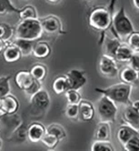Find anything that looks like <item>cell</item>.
<instances>
[{
  "instance_id": "6da1fadb",
  "label": "cell",
  "mask_w": 139,
  "mask_h": 151,
  "mask_svg": "<svg viewBox=\"0 0 139 151\" xmlns=\"http://www.w3.org/2000/svg\"><path fill=\"white\" fill-rule=\"evenodd\" d=\"M95 91L104 95L112 100L117 106H127L131 104L130 96L132 92V85L124 82L112 85L108 88H97Z\"/></svg>"
},
{
  "instance_id": "7a4b0ae2",
  "label": "cell",
  "mask_w": 139,
  "mask_h": 151,
  "mask_svg": "<svg viewBox=\"0 0 139 151\" xmlns=\"http://www.w3.org/2000/svg\"><path fill=\"white\" fill-rule=\"evenodd\" d=\"M115 1V0H112V5L108 8L105 6H97L91 10L88 16V24L93 29L104 34L111 27Z\"/></svg>"
},
{
  "instance_id": "3957f363",
  "label": "cell",
  "mask_w": 139,
  "mask_h": 151,
  "mask_svg": "<svg viewBox=\"0 0 139 151\" xmlns=\"http://www.w3.org/2000/svg\"><path fill=\"white\" fill-rule=\"evenodd\" d=\"M112 31L115 37H117L122 42L125 41L132 32L135 31L131 19L127 16L125 6H121L112 15Z\"/></svg>"
},
{
  "instance_id": "277c9868",
  "label": "cell",
  "mask_w": 139,
  "mask_h": 151,
  "mask_svg": "<svg viewBox=\"0 0 139 151\" xmlns=\"http://www.w3.org/2000/svg\"><path fill=\"white\" fill-rule=\"evenodd\" d=\"M43 34H44V30H43L39 17L22 19L15 27L14 37L37 41L43 36Z\"/></svg>"
},
{
  "instance_id": "5b68a950",
  "label": "cell",
  "mask_w": 139,
  "mask_h": 151,
  "mask_svg": "<svg viewBox=\"0 0 139 151\" xmlns=\"http://www.w3.org/2000/svg\"><path fill=\"white\" fill-rule=\"evenodd\" d=\"M50 105H51L50 95L47 89L42 88L38 92L30 96L29 106H30L31 116L35 117L43 116L48 110Z\"/></svg>"
},
{
  "instance_id": "8992f818",
  "label": "cell",
  "mask_w": 139,
  "mask_h": 151,
  "mask_svg": "<svg viewBox=\"0 0 139 151\" xmlns=\"http://www.w3.org/2000/svg\"><path fill=\"white\" fill-rule=\"evenodd\" d=\"M95 112H97L100 122L115 123L117 115V106L110 100L107 96L102 95L95 105Z\"/></svg>"
},
{
  "instance_id": "52a82bcc",
  "label": "cell",
  "mask_w": 139,
  "mask_h": 151,
  "mask_svg": "<svg viewBox=\"0 0 139 151\" xmlns=\"http://www.w3.org/2000/svg\"><path fill=\"white\" fill-rule=\"evenodd\" d=\"M0 123L3 127V131L7 139L24 123V121L22 116L17 114V112H16L13 114H6L4 116L0 117Z\"/></svg>"
},
{
  "instance_id": "ba28073f",
  "label": "cell",
  "mask_w": 139,
  "mask_h": 151,
  "mask_svg": "<svg viewBox=\"0 0 139 151\" xmlns=\"http://www.w3.org/2000/svg\"><path fill=\"white\" fill-rule=\"evenodd\" d=\"M98 69L105 78H115L118 74L117 61L111 57L103 55L98 63Z\"/></svg>"
},
{
  "instance_id": "9c48e42d",
  "label": "cell",
  "mask_w": 139,
  "mask_h": 151,
  "mask_svg": "<svg viewBox=\"0 0 139 151\" xmlns=\"http://www.w3.org/2000/svg\"><path fill=\"white\" fill-rule=\"evenodd\" d=\"M44 33L49 35H57V34H65L63 30V25L59 17L54 15H50L45 17L39 18Z\"/></svg>"
},
{
  "instance_id": "30bf717a",
  "label": "cell",
  "mask_w": 139,
  "mask_h": 151,
  "mask_svg": "<svg viewBox=\"0 0 139 151\" xmlns=\"http://www.w3.org/2000/svg\"><path fill=\"white\" fill-rule=\"evenodd\" d=\"M66 77L67 78L69 83V89L80 90L87 82V78L85 73L79 69H71L67 74Z\"/></svg>"
},
{
  "instance_id": "8fae6325",
  "label": "cell",
  "mask_w": 139,
  "mask_h": 151,
  "mask_svg": "<svg viewBox=\"0 0 139 151\" xmlns=\"http://www.w3.org/2000/svg\"><path fill=\"white\" fill-rule=\"evenodd\" d=\"M47 133V127L38 122H34L27 127V139L32 143H38Z\"/></svg>"
},
{
  "instance_id": "7c38bea8",
  "label": "cell",
  "mask_w": 139,
  "mask_h": 151,
  "mask_svg": "<svg viewBox=\"0 0 139 151\" xmlns=\"http://www.w3.org/2000/svg\"><path fill=\"white\" fill-rule=\"evenodd\" d=\"M123 118L128 126H130L135 131L139 132V110L133 107L131 104L125 106Z\"/></svg>"
},
{
  "instance_id": "4fadbf2b",
  "label": "cell",
  "mask_w": 139,
  "mask_h": 151,
  "mask_svg": "<svg viewBox=\"0 0 139 151\" xmlns=\"http://www.w3.org/2000/svg\"><path fill=\"white\" fill-rule=\"evenodd\" d=\"M95 106L93 104L87 100H81L78 104V119L83 122L91 121L95 116Z\"/></svg>"
},
{
  "instance_id": "5bb4252c",
  "label": "cell",
  "mask_w": 139,
  "mask_h": 151,
  "mask_svg": "<svg viewBox=\"0 0 139 151\" xmlns=\"http://www.w3.org/2000/svg\"><path fill=\"white\" fill-rule=\"evenodd\" d=\"M9 42L11 43V44L15 45L20 50L22 57H28L32 55L33 47L36 41H31V40L19 38V37H13Z\"/></svg>"
},
{
  "instance_id": "9a60e30c",
  "label": "cell",
  "mask_w": 139,
  "mask_h": 151,
  "mask_svg": "<svg viewBox=\"0 0 139 151\" xmlns=\"http://www.w3.org/2000/svg\"><path fill=\"white\" fill-rule=\"evenodd\" d=\"M35 78L32 77L30 71L27 70H20L15 76V82L16 85L21 90H27L31 84L34 82Z\"/></svg>"
},
{
  "instance_id": "2e32d148",
  "label": "cell",
  "mask_w": 139,
  "mask_h": 151,
  "mask_svg": "<svg viewBox=\"0 0 139 151\" xmlns=\"http://www.w3.org/2000/svg\"><path fill=\"white\" fill-rule=\"evenodd\" d=\"M51 47L47 41H36L33 51H32V55L36 58L38 59H45L48 58L51 54Z\"/></svg>"
},
{
  "instance_id": "e0dca14e",
  "label": "cell",
  "mask_w": 139,
  "mask_h": 151,
  "mask_svg": "<svg viewBox=\"0 0 139 151\" xmlns=\"http://www.w3.org/2000/svg\"><path fill=\"white\" fill-rule=\"evenodd\" d=\"M21 57H22V55H21L20 50L8 41L7 45L3 50V58L5 61L7 63H15L18 61Z\"/></svg>"
},
{
  "instance_id": "ac0fdd59",
  "label": "cell",
  "mask_w": 139,
  "mask_h": 151,
  "mask_svg": "<svg viewBox=\"0 0 139 151\" xmlns=\"http://www.w3.org/2000/svg\"><path fill=\"white\" fill-rule=\"evenodd\" d=\"M103 41H105L104 55H106V56L115 58V52H116L117 48H118V47L120 46L122 41L117 37H115V36H114V37H106L105 38H104Z\"/></svg>"
},
{
  "instance_id": "d6986e66",
  "label": "cell",
  "mask_w": 139,
  "mask_h": 151,
  "mask_svg": "<svg viewBox=\"0 0 139 151\" xmlns=\"http://www.w3.org/2000/svg\"><path fill=\"white\" fill-rule=\"evenodd\" d=\"M133 49L128 46L127 43L121 42L120 46L117 48L115 55V59L117 62H122V63H128L129 59L131 58L133 55Z\"/></svg>"
},
{
  "instance_id": "ffe728a7",
  "label": "cell",
  "mask_w": 139,
  "mask_h": 151,
  "mask_svg": "<svg viewBox=\"0 0 139 151\" xmlns=\"http://www.w3.org/2000/svg\"><path fill=\"white\" fill-rule=\"evenodd\" d=\"M139 132L135 131L134 128H132L130 126L126 125H122L118 130L116 132V137L117 140L119 141V143L123 146L125 145L128 140H129L133 136H135V134H138Z\"/></svg>"
},
{
  "instance_id": "44dd1931",
  "label": "cell",
  "mask_w": 139,
  "mask_h": 151,
  "mask_svg": "<svg viewBox=\"0 0 139 151\" xmlns=\"http://www.w3.org/2000/svg\"><path fill=\"white\" fill-rule=\"evenodd\" d=\"M95 140H110L111 138V130H110V123L107 122H100L95 127Z\"/></svg>"
},
{
  "instance_id": "7402d4cb",
  "label": "cell",
  "mask_w": 139,
  "mask_h": 151,
  "mask_svg": "<svg viewBox=\"0 0 139 151\" xmlns=\"http://www.w3.org/2000/svg\"><path fill=\"white\" fill-rule=\"evenodd\" d=\"M137 78H138V72L135 70L133 68H131L130 66L125 67L120 71V79L124 83L134 85L137 83Z\"/></svg>"
},
{
  "instance_id": "603a6c76",
  "label": "cell",
  "mask_w": 139,
  "mask_h": 151,
  "mask_svg": "<svg viewBox=\"0 0 139 151\" xmlns=\"http://www.w3.org/2000/svg\"><path fill=\"white\" fill-rule=\"evenodd\" d=\"M52 89L57 95L65 94L69 89V83L66 76H58L52 84Z\"/></svg>"
},
{
  "instance_id": "cb8c5ba5",
  "label": "cell",
  "mask_w": 139,
  "mask_h": 151,
  "mask_svg": "<svg viewBox=\"0 0 139 151\" xmlns=\"http://www.w3.org/2000/svg\"><path fill=\"white\" fill-rule=\"evenodd\" d=\"M27 127L28 126L23 123L7 138V141L12 142V143H16V144L24 143L26 141V139L27 138Z\"/></svg>"
},
{
  "instance_id": "d4e9b609",
  "label": "cell",
  "mask_w": 139,
  "mask_h": 151,
  "mask_svg": "<svg viewBox=\"0 0 139 151\" xmlns=\"http://www.w3.org/2000/svg\"><path fill=\"white\" fill-rule=\"evenodd\" d=\"M3 102L4 109L6 114H13L17 112L19 109V102L15 96L8 94L7 96L1 99Z\"/></svg>"
},
{
  "instance_id": "484cf974",
  "label": "cell",
  "mask_w": 139,
  "mask_h": 151,
  "mask_svg": "<svg viewBox=\"0 0 139 151\" xmlns=\"http://www.w3.org/2000/svg\"><path fill=\"white\" fill-rule=\"evenodd\" d=\"M30 73L35 79L38 81L45 80L47 75V68L43 64H36L30 68Z\"/></svg>"
},
{
  "instance_id": "4316f807",
  "label": "cell",
  "mask_w": 139,
  "mask_h": 151,
  "mask_svg": "<svg viewBox=\"0 0 139 151\" xmlns=\"http://www.w3.org/2000/svg\"><path fill=\"white\" fill-rule=\"evenodd\" d=\"M20 12V8L15 6L11 0H0V16L9 14H17Z\"/></svg>"
},
{
  "instance_id": "83f0119b",
  "label": "cell",
  "mask_w": 139,
  "mask_h": 151,
  "mask_svg": "<svg viewBox=\"0 0 139 151\" xmlns=\"http://www.w3.org/2000/svg\"><path fill=\"white\" fill-rule=\"evenodd\" d=\"M15 36V27L6 23H0V40L8 42Z\"/></svg>"
},
{
  "instance_id": "f1b7e54d",
  "label": "cell",
  "mask_w": 139,
  "mask_h": 151,
  "mask_svg": "<svg viewBox=\"0 0 139 151\" xmlns=\"http://www.w3.org/2000/svg\"><path fill=\"white\" fill-rule=\"evenodd\" d=\"M47 133L55 135L56 137H57L59 138L60 141L62 139L67 137L66 129L64 128V127H62L60 124H57V123H53V124H50L49 126H47Z\"/></svg>"
},
{
  "instance_id": "f546056e",
  "label": "cell",
  "mask_w": 139,
  "mask_h": 151,
  "mask_svg": "<svg viewBox=\"0 0 139 151\" xmlns=\"http://www.w3.org/2000/svg\"><path fill=\"white\" fill-rule=\"evenodd\" d=\"M18 17L20 20L22 19H32L37 18V11L35 6L28 5L22 8H20V12L18 13Z\"/></svg>"
},
{
  "instance_id": "4dcf8cb0",
  "label": "cell",
  "mask_w": 139,
  "mask_h": 151,
  "mask_svg": "<svg viewBox=\"0 0 139 151\" xmlns=\"http://www.w3.org/2000/svg\"><path fill=\"white\" fill-rule=\"evenodd\" d=\"M92 151H114L115 147L110 140H95L91 147Z\"/></svg>"
},
{
  "instance_id": "1f68e13d",
  "label": "cell",
  "mask_w": 139,
  "mask_h": 151,
  "mask_svg": "<svg viewBox=\"0 0 139 151\" xmlns=\"http://www.w3.org/2000/svg\"><path fill=\"white\" fill-rule=\"evenodd\" d=\"M11 76H1L0 77V99L4 98L11 92V86H10Z\"/></svg>"
},
{
  "instance_id": "d6a6232c",
  "label": "cell",
  "mask_w": 139,
  "mask_h": 151,
  "mask_svg": "<svg viewBox=\"0 0 139 151\" xmlns=\"http://www.w3.org/2000/svg\"><path fill=\"white\" fill-rule=\"evenodd\" d=\"M41 142L44 144L48 149H54L58 145V143L60 142V140L55 135L46 133V135L43 137Z\"/></svg>"
},
{
  "instance_id": "836d02e7",
  "label": "cell",
  "mask_w": 139,
  "mask_h": 151,
  "mask_svg": "<svg viewBox=\"0 0 139 151\" xmlns=\"http://www.w3.org/2000/svg\"><path fill=\"white\" fill-rule=\"evenodd\" d=\"M65 96L67 99V104L78 105L82 100V96L79 93V90H76V89H68L67 91H66Z\"/></svg>"
},
{
  "instance_id": "e575fe53",
  "label": "cell",
  "mask_w": 139,
  "mask_h": 151,
  "mask_svg": "<svg viewBox=\"0 0 139 151\" xmlns=\"http://www.w3.org/2000/svg\"><path fill=\"white\" fill-rule=\"evenodd\" d=\"M125 41L134 52H139V32H132Z\"/></svg>"
},
{
  "instance_id": "d590c367",
  "label": "cell",
  "mask_w": 139,
  "mask_h": 151,
  "mask_svg": "<svg viewBox=\"0 0 139 151\" xmlns=\"http://www.w3.org/2000/svg\"><path fill=\"white\" fill-rule=\"evenodd\" d=\"M123 147L125 151H139V133L133 136Z\"/></svg>"
},
{
  "instance_id": "8d00e7d4",
  "label": "cell",
  "mask_w": 139,
  "mask_h": 151,
  "mask_svg": "<svg viewBox=\"0 0 139 151\" xmlns=\"http://www.w3.org/2000/svg\"><path fill=\"white\" fill-rule=\"evenodd\" d=\"M66 116L70 119H76L78 117V105L76 104H67L66 110Z\"/></svg>"
},
{
  "instance_id": "74e56055",
  "label": "cell",
  "mask_w": 139,
  "mask_h": 151,
  "mask_svg": "<svg viewBox=\"0 0 139 151\" xmlns=\"http://www.w3.org/2000/svg\"><path fill=\"white\" fill-rule=\"evenodd\" d=\"M41 88H42L41 81H38V80H37V79H35L34 82L31 84L30 87H29L27 90H25L24 92L26 93L27 96H28L29 98H30V96H32L33 95H35L37 92H38Z\"/></svg>"
},
{
  "instance_id": "f35d334b",
  "label": "cell",
  "mask_w": 139,
  "mask_h": 151,
  "mask_svg": "<svg viewBox=\"0 0 139 151\" xmlns=\"http://www.w3.org/2000/svg\"><path fill=\"white\" fill-rule=\"evenodd\" d=\"M128 66L139 72V52H134L131 58L128 61Z\"/></svg>"
},
{
  "instance_id": "ab89813d",
  "label": "cell",
  "mask_w": 139,
  "mask_h": 151,
  "mask_svg": "<svg viewBox=\"0 0 139 151\" xmlns=\"http://www.w3.org/2000/svg\"><path fill=\"white\" fill-rule=\"evenodd\" d=\"M5 115H6V112L4 109V106H3V102H2V99H0V117L4 116Z\"/></svg>"
},
{
  "instance_id": "60d3db41",
  "label": "cell",
  "mask_w": 139,
  "mask_h": 151,
  "mask_svg": "<svg viewBox=\"0 0 139 151\" xmlns=\"http://www.w3.org/2000/svg\"><path fill=\"white\" fill-rule=\"evenodd\" d=\"M6 45H7V42H5V41L0 40V53L3 52V50H4V48L6 47Z\"/></svg>"
},
{
  "instance_id": "b9f144b4",
  "label": "cell",
  "mask_w": 139,
  "mask_h": 151,
  "mask_svg": "<svg viewBox=\"0 0 139 151\" xmlns=\"http://www.w3.org/2000/svg\"><path fill=\"white\" fill-rule=\"evenodd\" d=\"M131 106L133 107H135V109L139 110V99L138 100H135V101H132L131 102Z\"/></svg>"
},
{
  "instance_id": "7bdbcfd3",
  "label": "cell",
  "mask_w": 139,
  "mask_h": 151,
  "mask_svg": "<svg viewBox=\"0 0 139 151\" xmlns=\"http://www.w3.org/2000/svg\"><path fill=\"white\" fill-rule=\"evenodd\" d=\"M133 5L136 9H139V0H132Z\"/></svg>"
},
{
  "instance_id": "ee69618b",
  "label": "cell",
  "mask_w": 139,
  "mask_h": 151,
  "mask_svg": "<svg viewBox=\"0 0 139 151\" xmlns=\"http://www.w3.org/2000/svg\"><path fill=\"white\" fill-rule=\"evenodd\" d=\"M47 1L50 4H57L61 1V0H47Z\"/></svg>"
},
{
  "instance_id": "f6af8a7d",
  "label": "cell",
  "mask_w": 139,
  "mask_h": 151,
  "mask_svg": "<svg viewBox=\"0 0 139 151\" xmlns=\"http://www.w3.org/2000/svg\"><path fill=\"white\" fill-rule=\"evenodd\" d=\"M2 147V139H1V137H0V148Z\"/></svg>"
},
{
  "instance_id": "bcb514c9",
  "label": "cell",
  "mask_w": 139,
  "mask_h": 151,
  "mask_svg": "<svg viewBox=\"0 0 139 151\" xmlns=\"http://www.w3.org/2000/svg\"><path fill=\"white\" fill-rule=\"evenodd\" d=\"M137 83L139 84V72H138V78H137Z\"/></svg>"
},
{
  "instance_id": "7dc6e473",
  "label": "cell",
  "mask_w": 139,
  "mask_h": 151,
  "mask_svg": "<svg viewBox=\"0 0 139 151\" xmlns=\"http://www.w3.org/2000/svg\"><path fill=\"white\" fill-rule=\"evenodd\" d=\"M85 1H91V0H85Z\"/></svg>"
}]
</instances>
